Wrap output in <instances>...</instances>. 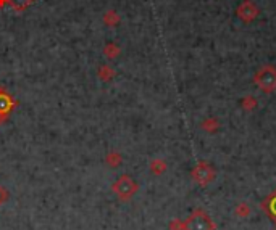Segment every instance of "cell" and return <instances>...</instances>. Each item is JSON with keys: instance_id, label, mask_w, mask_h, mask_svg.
Segmentation results:
<instances>
[{"instance_id": "1", "label": "cell", "mask_w": 276, "mask_h": 230, "mask_svg": "<svg viewBox=\"0 0 276 230\" xmlns=\"http://www.w3.org/2000/svg\"><path fill=\"white\" fill-rule=\"evenodd\" d=\"M254 82L262 92H265V93L275 92L276 91V68L273 65L262 66L259 71L254 74Z\"/></svg>"}, {"instance_id": "2", "label": "cell", "mask_w": 276, "mask_h": 230, "mask_svg": "<svg viewBox=\"0 0 276 230\" xmlns=\"http://www.w3.org/2000/svg\"><path fill=\"white\" fill-rule=\"evenodd\" d=\"M215 222L204 209H194L184 222V230H215Z\"/></svg>"}, {"instance_id": "3", "label": "cell", "mask_w": 276, "mask_h": 230, "mask_svg": "<svg viewBox=\"0 0 276 230\" xmlns=\"http://www.w3.org/2000/svg\"><path fill=\"white\" fill-rule=\"evenodd\" d=\"M215 176H216V172L213 169V166L207 161L197 163L196 168L192 169V179H194V182L197 185H201V187H207V185H210L215 181Z\"/></svg>"}, {"instance_id": "4", "label": "cell", "mask_w": 276, "mask_h": 230, "mask_svg": "<svg viewBox=\"0 0 276 230\" xmlns=\"http://www.w3.org/2000/svg\"><path fill=\"white\" fill-rule=\"evenodd\" d=\"M236 15H237V18H239V20H241L242 23L249 24V23H252V21L257 20V16L260 15V10H259V7H257V5L252 2V0H244V2L239 5V7H237Z\"/></svg>"}, {"instance_id": "5", "label": "cell", "mask_w": 276, "mask_h": 230, "mask_svg": "<svg viewBox=\"0 0 276 230\" xmlns=\"http://www.w3.org/2000/svg\"><path fill=\"white\" fill-rule=\"evenodd\" d=\"M115 190L118 191V195L121 198H130L134 191L138 190V185L133 182V179L131 177H128V176H123L118 181V184L115 185Z\"/></svg>"}, {"instance_id": "6", "label": "cell", "mask_w": 276, "mask_h": 230, "mask_svg": "<svg viewBox=\"0 0 276 230\" xmlns=\"http://www.w3.org/2000/svg\"><path fill=\"white\" fill-rule=\"evenodd\" d=\"M13 106H15L13 98H11L3 89H0V114H3L5 116V114H7Z\"/></svg>"}, {"instance_id": "7", "label": "cell", "mask_w": 276, "mask_h": 230, "mask_svg": "<svg viewBox=\"0 0 276 230\" xmlns=\"http://www.w3.org/2000/svg\"><path fill=\"white\" fill-rule=\"evenodd\" d=\"M34 2L36 0H8V5L16 11V13H23V11H26Z\"/></svg>"}, {"instance_id": "8", "label": "cell", "mask_w": 276, "mask_h": 230, "mask_svg": "<svg viewBox=\"0 0 276 230\" xmlns=\"http://www.w3.org/2000/svg\"><path fill=\"white\" fill-rule=\"evenodd\" d=\"M104 23L107 24L108 28H115L120 24V15L115 10H108L107 13L104 15Z\"/></svg>"}, {"instance_id": "9", "label": "cell", "mask_w": 276, "mask_h": 230, "mask_svg": "<svg viewBox=\"0 0 276 230\" xmlns=\"http://www.w3.org/2000/svg\"><path fill=\"white\" fill-rule=\"evenodd\" d=\"M99 78H100V81H104V82L112 81L115 78V69L112 66H108V65H102L99 68Z\"/></svg>"}, {"instance_id": "10", "label": "cell", "mask_w": 276, "mask_h": 230, "mask_svg": "<svg viewBox=\"0 0 276 230\" xmlns=\"http://www.w3.org/2000/svg\"><path fill=\"white\" fill-rule=\"evenodd\" d=\"M104 55L110 60L117 58V56L120 55V47L117 46V44H107V46L104 47Z\"/></svg>"}, {"instance_id": "11", "label": "cell", "mask_w": 276, "mask_h": 230, "mask_svg": "<svg viewBox=\"0 0 276 230\" xmlns=\"http://www.w3.org/2000/svg\"><path fill=\"white\" fill-rule=\"evenodd\" d=\"M242 108H244V110H247V111H250V110H254V108H257V100H255V97H252V95H247V97H244V98H242Z\"/></svg>"}, {"instance_id": "12", "label": "cell", "mask_w": 276, "mask_h": 230, "mask_svg": "<svg viewBox=\"0 0 276 230\" xmlns=\"http://www.w3.org/2000/svg\"><path fill=\"white\" fill-rule=\"evenodd\" d=\"M150 168H152V172H155V174H162L166 169V164L163 161H160V159H155V161H152Z\"/></svg>"}, {"instance_id": "13", "label": "cell", "mask_w": 276, "mask_h": 230, "mask_svg": "<svg viewBox=\"0 0 276 230\" xmlns=\"http://www.w3.org/2000/svg\"><path fill=\"white\" fill-rule=\"evenodd\" d=\"M202 126H204V129H205V131L211 132V131H215V127H216V121H215V119H207Z\"/></svg>"}, {"instance_id": "14", "label": "cell", "mask_w": 276, "mask_h": 230, "mask_svg": "<svg viewBox=\"0 0 276 230\" xmlns=\"http://www.w3.org/2000/svg\"><path fill=\"white\" fill-rule=\"evenodd\" d=\"M108 161H110L112 164L120 163V156H118V153H110V156H108Z\"/></svg>"}, {"instance_id": "15", "label": "cell", "mask_w": 276, "mask_h": 230, "mask_svg": "<svg viewBox=\"0 0 276 230\" xmlns=\"http://www.w3.org/2000/svg\"><path fill=\"white\" fill-rule=\"evenodd\" d=\"M5 5H8V0H0V8H3Z\"/></svg>"}]
</instances>
